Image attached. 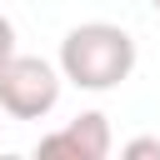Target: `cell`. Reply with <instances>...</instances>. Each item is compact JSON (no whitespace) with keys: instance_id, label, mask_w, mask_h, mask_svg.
Wrapping results in <instances>:
<instances>
[{"instance_id":"cell-1","label":"cell","mask_w":160,"mask_h":160,"mask_svg":"<svg viewBox=\"0 0 160 160\" xmlns=\"http://www.w3.org/2000/svg\"><path fill=\"white\" fill-rule=\"evenodd\" d=\"M135 70V35L110 20H85L60 40V75L80 90H115Z\"/></svg>"},{"instance_id":"cell-2","label":"cell","mask_w":160,"mask_h":160,"mask_svg":"<svg viewBox=\"0 0 160 160\" xmlns=\"http://www.w3.org/2000/svg\"><path fill=\"white\" fill-rule=\"evenodd\" d=\"M60 65L40 60V55H10L0 65V110L15 115V120H45L55 105H60Z\"/></svg>"},{"instance_id":"cell-3","label":"cell","mask_w":160,"mask_h":160,"mask_svg":"<svg viewBox=\"0 0 160 160\" xmlns=\"http://www.w3.org/2000/svg\"><path fill=\"white\" fill-rule=\"evenodd\" d=\"M110 145H115V135H110V120H105L100 110H85V115H75L70 125H60V130L40 135V140H35V155H70V160H105V155H110Z\"/></svg>"},{"instance_id":"cell-4","label":"cell","mask_w":160,"mask_h":160,"mask_svg":"<svg viewBox=\"0 0 160 160\" xmlns=\"http://www.w3.org/2000/svg\"><path fill=\"white\" fill-rule=\"evenodd\" d=\"M15 55V25H10V15H0V65Z\"/></svg>"},{"instance_id":"cell-5","label":"cell","mask_w":160,"mask_h":160,"mask_svg":"<svg viewBox=\"0 0 160 160\" xmlns=\"http://www.w3.org/2000/svg\"><path fill=\"white\" fill-rule=\"evenodd\" d=\"M125 155H130V160H140V155H160V140H130Z\"/></svg>"},{"instance_id":"cell-6","label":"cell","mask_w":160,"mask_h":160,"mask_svg":"<svg viewBox=\"0 0 160 160\" xmlns=\"http://www.w3.org/2000/svg\"><path fill=\"white\" fill-rule=\"evenodd\" d=\"M150 5H155V10H160V0H150Z\"/></svg>"}]
</instances>
